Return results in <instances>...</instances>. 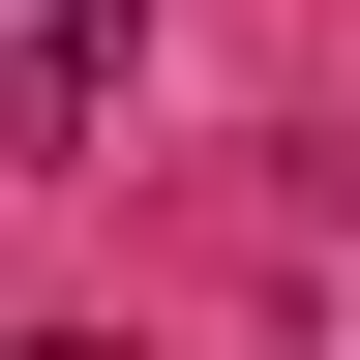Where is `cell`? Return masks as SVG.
I'll list each match as a JSON object with an SVG mask.
<instances>
[]
</instances>
